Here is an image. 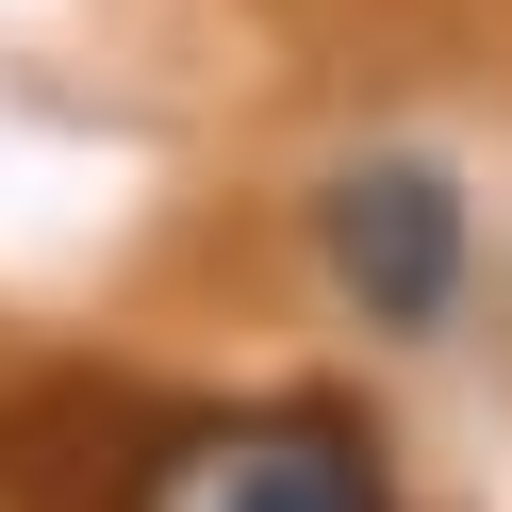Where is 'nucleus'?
<instances>
[{"label": "nucleus", "instance_id": "2", "mask_svg": "<svg viewBox=\"0 0 512 512\" xmlns=\"http://www.w3.org/2000/svg\"><path fill=\"white\" fill-rule=\"evenodd\" d=\"M215 512H380V479H364V446H331V430H265V446H232Z\"/></svg>", "mask_w": 512, "mask_h": 512}, {"label": "nucleus", "instance_id": "1", "mask_svg": "<svg viewBox=\"0 0 512 512\" xmlns=\"http://www.w3.org/2000/svg\"><path fill=\"white\" fill-rule=\"evenodd\" d=\"M314 248L380 331H430L446 281H463V199H446V166H347L314 199Z\"/></svg>", "mask_w": 512, "mask_h": 512}]
</instances>
